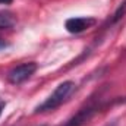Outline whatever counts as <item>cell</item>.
Here are the masks:
<instances>
[{
    "instance_id": "6da1fadb",
    "label": "cell",
    "mask_w": 126,
    "mask_h": 126,
    "mask_svg": "<svg viewBox=\"0 0 126 126\" xmlns=\"http://www.w3.org/2000/svg\"><path fill=\"white\" fill-rule=\"evenodd\" d=\"M75 82H72V81H64L62 84H59L57 87H56V90L51 93V94L48 95L40 106H37L35 107V110H34V113L37 114V113H47V111H53V110H56L57 107H60L63 103L72 95V93L75 91Z\"/></svg>"
},
{
    "instance_id": "7a4b0ae2",
    "label": "cell",
    "mask_w": 126,
    "mask_h": 126,
    "mask_svg": "<svg viewBox=\"0 0 126 126\" xmlns=\"http://www.w3.org/2000/svg\"><path fill=\"white\" fill-rule=\"evenodd\" d=\"M37 70V63L34 62H27L22 64H18L15 67H12L7 72V81L13 85H19L22 82H25L27 79H30Z\"/></svg>"
},
{
    "instance_id": "3957f363",
    "label": "cell",
    "mask_w": 126,
    "mask_h": 126,
    "mask_svg": "<svg viewBox=\"0 0 126 126\" xmlns=\"http://www.w3.org/2000/svg\"><path fill=\"white\" fill-rule=\"evenodd\" d=\"M100 109H101V103H98V101H97V103H95V101H91V103H88L87 106H84L82 109H79V111H78L75 116H72L63 126H84Z\"/></svg>"
},
{
    "instance_id": "277c9868",
    "label": "cell",
    "mask_w": 126,
    "mask_h": 126,
    "mask_svg": "<svg viewBox=\"0 0 126 126\" xmlns=\"http://www.w3.org/2000/svg\"><path fill=\"white\" fill-rule=\"evenodd\" d=\"M97 24L94 18H90V16H79V18H69L66 22H64V28L70 34H79V32L85 31V30H90L91 27H94Z\"/></svg>"
},
{
    "instance_id": "5b68a950",
    "label": "cell",
    "mask_w": 126,
    "mask_h": 126,
    "mask_svg": "<svg viewBox=\"0 0 126 126\" xmlns=\"http://www.w3.org/2000/svg\"><path fill=\"white\" fill-rule=\"evenodd\" d=\"M15 21L10 15L7 13H0V30H6V28H10L13 27Z\"/></svg>"
},
{
    "instance_id": "8992f818",
    "label": "cell",
    "mask_w": 126,
    "mask_h": 126,
    "mask_svg": "<svg viewBox=\"0 0 126 126\" xmlns=\"http://www.w3.org/2000/svg\"><path fill=\"white\" fill-rule=\"evenodd\" d=\"M13 0H0V4H10Z\"/></svg>"
},
{
    "instance_id": "52a82bcc",
    "label": "cell",
    "mask_w": 126,
    "mask_h": 126,
    "mask_svg": "<svg viewBox=\"0 0 126 126\" xmlns=\"http://www.w3.org/2000/svg\"><path fill=\"white\" fill-rule=\"evenodd\" d=\"M104 126H117V120H113V122H110V123H107Z\"/></svg>"
},
{
    "instance_id": "ba28073f",
    "label": "cell",
    "mask_w": 126,
    "mask_h": 126,
    "mask_svg": "<svg viewBox=\"0 0 126 126\" xmlns=\"http://www.w3.org/2000/svg\"><path fill=\"white\" fill-rule=\"evenodd\" d=\"M3 47H6V43H4V41L0 38V48H3Z\"/></svg>"
},
{
    "instance_id": "9c48e42d",
    "label": "cell",
    "mask_w": 126,
    "mask_h": 126,
    "mask_svg": "<svg viewBox=\"0 0 126 126\" xmlns=\"http://www.w3.org/2000/svg\"><path fill=\"white\" fill-rule=\"evenodd\" d=\"M3 109H4V103H0V116H1V111H3Z\"/></svg>"
}]
</instances>
